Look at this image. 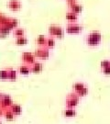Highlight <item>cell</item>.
Here are the masks:
<instances>
[{"mask_svg": "<svg viewBox=\"0 0 110 124\" xmlns=\"http://www.w3.org/2000/svg\"><path fill=\"white\" fill-rule=\"evenodd\" d=\"M101 39V33L97 31H94L86 37V42L89 46H96L100 43Z\"/></svg>", "mask_w": 110, "mask_h": 124, "instance_id": "cell-1", "label": "cell"}, {"mask_svg": "<svg viewBox=\"0 0 110 124\" xmlns=\"http://www.w3.org/2000/svg\"><path fill=\"white\" fill-rule=\"evenodd\" d=\"M49 33H50L51 36L56 37V38H59V39H62L63 35H64V32H63V30L62 29V27L55 25V24H52V25H51L49 27Z\"/></svg>", "mask_w": 110, "mask_h": 124, "instance_id": "cell-2", "label": "cell"}, {"mask_svg": "<svg viewBox=\"0 0 110 124\" xmlns=\"http://www.w3.org/2000/svg\"><path fill=\"white\" fill-rule=\"evenodd\" d=\"M82 30H83V27L74 22L70 23L66 28V31L69 34H78L82 31Z\"/></svg>", "mask_w": 110, "mask_h": 124, "instance_id": "cell-3", "label": "cell"}, {"mask_svg": "<svg viewBox=\"0 0 110 124\" xmlns=\"http://www.w3.org/2000/svg\"><path fill=\"white\" fill-rule=\"evenodd\" d=\"M7 8L13 12L19 11L22 8V5L19 0H9L7 2Z\"/></svg>", "mask_w": 110, "mask_h": 124, "instance_id": "cell-4", "label": "cell"}, {"mask_svg": "<svg viewBox=\"0 0 110 124\" xmlns=\"http://www.w3.org/2000/svg\"><path fill=\"white\" fill-rule=\"evenodd\" d=\"M35 56L38 58H40V59H47V58L49 57L48 48L45 47V46H42V47L38 48L35 52Z\"/></svg>", "mask_w": 110, "mask_h": 124, "instance_id": "cell-5", "label": "cell"}, {"mask_svg": "<svg viewBox=\"0 0 110 124\" xmlns=\"http://www.w3.org/2000/svg\"><path fill=\"white\" fill-rule=\"evenodd\" d=\"M35 57L36 56L33 53H23V54H22V56H21V59L25 63L31 65V64H33V63L35 62Z\"/></svg>", "mask_w": 110, "mask_h": 124, "instance_id": "cell-6", "label": "cell"}, {"mask_svg": "<svg viewBox=\"0 0 110 124\" xmlns=\"http://www.w3.org/2000/svg\"><path fill=\"white\" fill-rule=\"evenodd\" d=\"M69 8H70V11H72V12H73V13H75V14H77V15L83 11V6L78 4L77 2H75L73 4L70 5Z\"/></svg>", "mask_w": 110, "mask_h": 124, "instance_id": "cell-7", "label": "cell"}, {"mask_svg": "<svg viewBox=\"0 0 110 124\" xmlns=\"http://www.w3.org/2000/svg\"><path fill=\"white\" fill-rule=\"evenodd\" d=\"M66 19L68 21H70L71 23H73L74 21H76L78 19V15L73 13V12H72V11H69V12L66 13Z\"/></svg>", "mask_w": 110, "mask_h": 124, "instance_id": "cell-8", "label": "cell"}, {"mask_svg": "<svg viewBox=\"0 0 110 124\" xmlns=\"http://www.w3.org/2000/svg\"><path fill=\"white\" fill-rule=\"evenodd\" d=\"M42 63H40V62H34L33 64H31L30 65V69H31V72H33V73H40L41 72L42 70Z\"/></svg>", "mask_w": 110, "mask_h": 124, "instance_id": "cell-9", "label": "cell"}, {"mask_svg": "<svg viewBox=\"0 0 110 124\" xmlns=\"http://www.w3.org/2000/svg\"><path fill=\"white\" fill-rule=\"evenodd\" d=\"M67 104H68V106H75L76 104H77V102H78V98L75 96V94H73H73H71V96H69V98L67 99Z\"/></svg>", "mask_w": 110, "mask_h": 124, "instance_id": "cell-10", "label": "cell"}, {"mask_svg": "<svg viewBox=\"0 0 110 124\" xmlns=\"http://www.w3.org/2000/svg\"><path fill=\"white\" fill-rule=\"evenodd\" d=\"M18 71L21 75H28L31 72L30 65H20L19 68H18Z\"/></svg>", "mask_w": 110, "mask_h": 124, "instance_id": "cell-11", "label": "cell"}, {"mask_svg": "<svg viewBox=\"0 0 110 124\" xmlns=\"http://www.w3.org/2000/svg\"><path fill=\"white\" fill-rule=\"evenodd\" d=\"M14 36L16 38H19V37H24L25 35V30L24 29H19V28H17L14 30Z\"/></svg>", "mask_w": 110, "mask_h": 124, "instance_id": "cell-12", "label": "cell"}, {"mask_svg": "<svg viewBox=\"0 0 110 124\" xmlns=\"http://www.w3.org/2000/svg\"><path fill=\"white\" fill-rule=\"evenodd\" d=\"M11 29H9L7 26H0V37H5L9 33Z\"/></svg>", "mask_w": 110, "mask_h": 124, "instance_id": "cell-13", "label": "cell"}, {"mask_svg": "<svg viewBox=\"0 0 110 124\" xmlns=\"http://www.w3.org/2000/svg\"><path fill=\"white\" fill-rule=\"evenodd\" d=\"M7 73H8V79L9 80H16L17 79V72L12 68H7Z\"/></svg>", "mask_w": 110, "mask_h": 124, "instance_id": "cell-14", "label": "cell"}, {"mask_svg": "<svg viewBox=\"0 0 110 124\" xmlns=\"http://www.w3.org/2000/svg\"><path fill=\"white\" fill-rule=\"evenodd\" d=\"M47 39H48V38H46L45 36L40 35L38 37V39H37V43L40 45V47L45 46V45H46V42H47Z\"/></svg>", "mask_w": 110, "mask_h": 124, "instance_id": "cell-15", "label": "cell"}, {"mask_svg": "<svg viewBox=\"0 0 110 124\" xmlns=\"http://www.w3.org/2000/svg\"><path fill=\"white\" fill-rule=\"evenodd\" d=\"M28 43V39L26 37H19V38H17L16 39V44L18 45V46H21V45H26Z\"/></svg>", "mask_w": 110, "mask_h": 124, "instance_id": "cell-16", "label": "cell"}, {"mask_svg": "<svg viewBox=\"0 0 110 124\" xmlns=\"http://www.w3.org/2000/svg\"><path fill=\"white\" fill-rule=\"evenodd\" d=\"M73 87V89H74V91L76 93H79L81 90H83L85 87V85L83 83H75Z\"/></svg>", "mask_w": 110, "mask_h": 124, "instance_id": "cell-17", "label": "cell"}, {"mask_svg": "<svg viewBox=\"0 0 110 124\" xmlns=\"http://www.w3.org/2000/svg\"><path fill=\"white\" fill-rule=\"evenodd\" d=\"M54 45H55V41H54V39L53 38H48L47 39V42H46V45H45V47H47L48 49L50 48H53L54 47Z\"/></svg>", "mask_w": 110, "mask_h": 124, "instance_id": "cell-18", "label": "cell"}, {"mask_svg": "<svg viewBox=\"0 0 110 124\" xmlns=\"http://www.w3.org/2000/svg\"><path fill=\"white\" fill-rule=\"evenodd\" d=\"M63 114L66 117H73L75 115V110L73 108H68V109H65L63 111Z\"/></svg>", "mask_w": 110, "mask_h": 124, "instance_id": "cell-19", "label": "cell"}, {"mask_svg": "<svg viewBox=\"0 0 110 124\" xmlns=\"http://www.w3.org/2000/svg\"><path fill=\"white\" fill-rule=\"evenodd\" d=\"M0 79H2V80L8 79L7 69H5V70H1V71H0Z\"/></svg>", "mask_w": 110, "mask_h": 124, "instance_id": "cell-20", "label": "cell"}, {"mask_svg": "<svg viewBox=\"0 0 110 124\" xmlns=\"http://www.w3.org/2000/svg\"><path fill=\"white\" fill-rule=\"evenodd\" d=\"M110 65V61H108V60H104V61H102L101 62V67L102 69L103 68H106V67L109 66Z\"/></svg>", "mask_w": 110, "mask_h": 124, "instance_id": "cell-21", "label": "cell"}, {"mask_svg": "<svg viewBox=\"0 0 110 124\" xmlns=\"http://www.w3.org/2000/svg\"><path fill=\"white\" fill-rule=\"evenodd\" d=\"M13 108H14L13 112H15V113H18H18H20V111H21V110H20V107L17 106V105H15V106L13 107Z\"/></svg>", "mask_w": 110, "mask_h": 124, "instance_id": "cell-22", "label": "cell"}, {"mask_svg": "<svg viewBox=\"0 0 110 124\" xmlns=\"http://www.w3.org/2000/svg\"><path fill=\"white\" fill-rule=\"evenodd\" d=\"M103 73L105 74V75H110V65L109 66L106 67V68H103Z\"/></svg>", "mask_w": 110, "mask_h": 124, "instance_id": "cell-23", "label": "cell"}, {"mask_svg": "<svg viewBox=\"0 0 110 124\" xmlns=\"http://www.w3.org/2000/svg\"><path fill=\"white\" fill-rule=\"evenodd\" d=\"M5 17H6V16H4V15H3L2 13H0V21H1V20H2V19L5 18Z\"/></svg>", "mask_w": 110, "mask_h": 124, "instance_id": "cell-24", "label": "cell"}, {"mask_svg": "<svg viewBox=\"0 0 110 124\" xmlns=\"http://www.w3.org/2000/svg\"><path fill=\"white\" fill-rule=\"evenodd\" d=\"M0 124H1V122H0Z\"/></svg>", "mask_w": 110, "mask_h": 124, "instance_id": "cell-25", "label": "cell"}]
</instances>
